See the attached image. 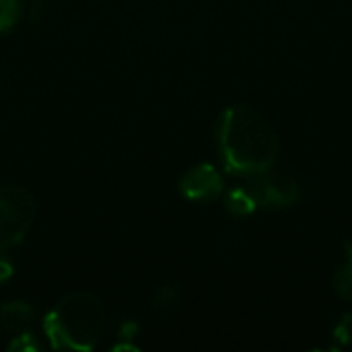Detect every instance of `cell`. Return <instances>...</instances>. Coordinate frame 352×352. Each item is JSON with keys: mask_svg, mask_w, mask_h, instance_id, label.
I'll use <instances>...</instances> for the list:
<instances>
[{"mask_svg": "<svg viewBox=\"0 0 352 352\" xmlns=\"http://www.w3.org/2000/svg\"><path fill=\"white\" fill-rule=\"evenodd\" d=\"M217 148L227 173L250 179L274 165L280 142L274 126L258 109L231 105L217 122Z\"/></svg>", "mask_w": 352, "mask_h": 352, "instance_id": "cell-1", "label": "cell"}, {"mask_svg": "<svg viewBox=\"0 0 352 352\" xmlns=\"http://www.w3.org/2000/svg\"><path fill=\"white\" fill-rule=\"evenodd\" d=\"M43 328L56 351H91L105 330L103 303L93 293H70L52 307Z\"/></svg>", "mask_w": 352, "mask_h": 352, "instance_id": "cell-2", "label": "cell"}, {"mask_svg": "<svg viewBox=\"0 0 352 352\" xmlns=\"http://www.w3.org/2000/svg\"><path fill=\"white\" fill-rule=\"evenodd\" d=\"M37 214V200L25 186H0V252L19 245Z\"/></svg>", "mask_w": 352, "mask_h": 352, "instance_id": "cell-3", "label": "cell"}, {"mask_svg": "<svg viewBox=\"0 0 352 352\" xmlns=\"http://www.w3.org/2000/svg\"><path fill=\"white\" fill-rule=\"evenodd\" d=\"M250 194L256 200L258 208L280 210L289 208L299 200V184L293 175L285 171H274L272 167L250 177Z\"/></svg>", "mask_w": 352, "mask_h": 352, "instance_id": "cell-4", "label": "cell"}, {"mask_svg": "<svg viewBox=\"0 0 352 352\" xmlns=\"http://www.w3.org/2000/svg\"><path fill=\"white\" fill-rule=\"evenodd\" d=\"M179 192L192 202H214L223 194V177L212 165L200 163L179 179Z\"/></svg>", "mask_w": 352, "mask_h": 352, "instance_id": "cell-5", "label": "cell"}, {"mask_svg": "<svg viewBox=\"0 0 352 352\" xmlns=\"http://www.w3.org/2000/svg\"><path fill=\"white\" fill-rule=\"evenodd\" d=\"M33 320V307L23 301H8L0 305V330L10 336L25 334Z\"/></svg>", "mask_w": 352, "mask_h": 352, "instance_id": "cell-6", "label": "cell"}, {"mask_svg": "<svg viewBox=\"0 0 352 352\" xmlns=\"http://www.w3.org/2000/svg\"><path fill=\"white\" fill-rule=\"evenodd\" d=\"M225 208L233 214V217H248L252 214L258 206H256V200L254 196L250 194L248 188H235L227 194V200H225Z\"/></svg>", "mask_w": 352, "mask_h": 352, "instance_id": "cell-7", "label": "cell"}, {"mask_svg": "<svg viewBox=\"0 0 352 352\" xmlns=\"http://www.w3.org/2000/svg\"><path fill=\"white\" fill-rule=\"evenodd\" d=\"M346 262L334 274V291L340 299L352 301V245L346 243Z\"/></svg>", "mask_w": 352, "mask_h": 352, "instance_id": "cell-8", "label": "cell"}, {"mask_svg": "<svg viewBox=\"0 0 352 352\" xmlns=\"http://www.w3.org/2000/svg\"><path fill=\"white\" fill-rule=\"evenodd\" d=\"M21 16L19 0H0V33L10 31Z\"/></svg>", "mask_w": 352, "mask_h": 352, "instance_id": "cell-9", "label": "cell"}, {"mask_svg": "<svg viewBox=\"0 0 352 352\" xmlns=\"http://www.w3.org/2000/svg\"><path fill=\"white\" fill-rule=\"evenodd\" d=\"M2 254V252H0ZM12 276V264L4 258V256H0V283H4V280H8Z\"/></svg>", "mask_w": 352, "mask_h": 352, "instance_id": "cell-10", "label": "cell"}]
</instances>
